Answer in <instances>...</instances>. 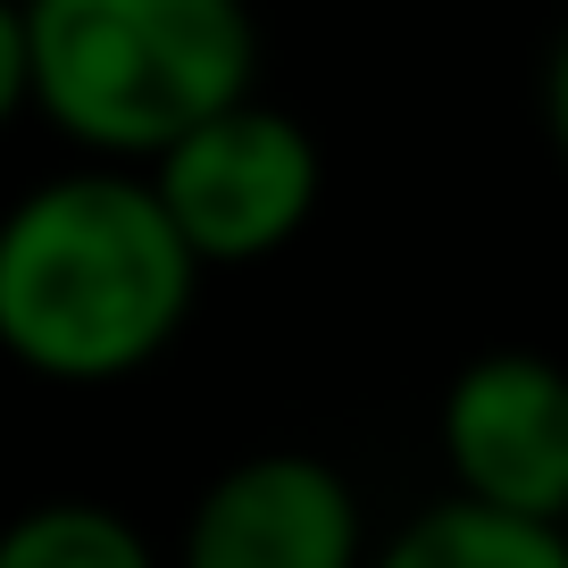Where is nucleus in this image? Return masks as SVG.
Masks as SVG:
<instances>
[{
  "mask_svg": "<svg viewBox=\"0 0 568 568\" xmlns=\"http://www.w3.org/2000/svg\"><path fill=\"white\" fill-rule=\"evenodd\" d=\"M260 34L234 0H34L26 101L101 160H168L251 101Z\"/></svg>",
  "mask_w": 568,
  "mask_h": 568,
  "instance_id": "nucleus-2",
  "label": "nucleus"
},
{
  "mask_svg": "<svg viewBox=\"0 0 568 568\" xmlns=\"http://www.w3.org/2000/svg\"><path fill=\"white\" fill-rule=\"evenodd\" d=\"M368 568H568V535L527 527V518H494L477 501H435Z\"/></svg>",
  "mask_w": 568,
  "mask_h": 568,
  "instance_id": "nucleus-6",
  "label": "nucleus"
},
{
  "mask_svg": "<svg viewBox=\"0 0 568 568\" xmlns=\"http://www.w3.org/2000/svg\"><path fill=\"white\" fill-rule=\"evenodd\" d=\"M444 468L494 518L568 527V368L535 352H485L444 393Z\"/></svg>",
  "mask_w": 568,
  "mask_h": 568,
  "instance_id": "nucleus-4",
  "label": "nucleus"
},
{
  "mask_svg": "<svg viewBox=\"0 0 568 568\" xmlns=\"http://www.w3.org/2000/svg\"><path fill=\"white\" fill-rule=\"evenodd\" d=\"M0 568H160V560L101 501H42L0 527Z\"/></svg>",
  "mask_w": 568,
  "mask_h": 568,
  "instance_id": "nucleus-7",
  "label": "nucleus"
},
{
  "mask_svg": "<svg viewBox=\"0 0 568 568\" xmlns=\"http://www.w3.org/2000/svg\"><path fill=\"white\" fill-rule=\"evenodd\" d=\"M151 201L193 251V267H243L302 234L318 210V142L284 109H226L201 134H184L168 160H151Z\"/></svg>",
  "mask_w": 568,
  "mask_h": 568,
  "instance_id": "nucleus-3",
  "label": "nucleus"
},
{
  "mask_svg": "<svg viewBox=\"0 0 568 568\" xmlns=\"http://www.w3.org/2000/svg\"><path fill=\"white\" fill-rule=\"evenodd\" d=\"M544 118H551V142H560V160H568V34L544 68Z\"/></svg>",
  "mask_w": 568,
  "mask_h": 568,
  "instance_id": "nucleus-9",
  "label": "nucleus"
},
{
  "mask_svg": "<svg viewBox=\"0 0 568 568\" xmlns=\"http://www.w3.org/2000/svg\"><path fill=\"white\" fill-rule=\"evenodd\" d=\"M184 568H359V494L318 452H251L193 501Z\"/></svg>",
  "mask_w": 568,
  "mask_h": 568,
  "instance_id": "nucleus-5",
  "label": "nucleus"
},
{
  "mask_svg": "<svg viewBox=\"0 0 568 568\" xmlns=\"http://www.w3.org/2000/svg\"><path fill=\"white\" fill-rule=\"evenodd\" d=\"M193 284L151 184L75 168L0 217V352L51 385H118L176 343Z\"/></svg>",
  "mask_w": 568,
  "mask_h": 568,
  "instance_id": "nucleus-1",
  "label": "nucleus"
},
{
  "mask_svg": "<svg viewBox=\"0 0 568 568\" xmlns=\"http://www.w3.org/2000/svg\"><path fill=\"white\" fill-rule=\"evenodd\" d=\"M560 535H568V527H560Z\"/></svg>",
  "mask_w": 568,
  "mask_h": 568,
  "instance_id": "nucleus-10",
  "label": "nucleus"
},
{
  "mask_svg": "<svg viewBox=\"0 0 568 568\" xmlns=\"http://www.w3.org/2000/svg\"><path fill=\"white\" fill-rule=\"evenodd\" d=\"M26 109V9L0 0V125Z\"/></svg>",
  "mask_w": 568,
  "mask_h": 568,
  "instance_id": "nucleus-8",
  "label": "nucleus"
}]
</instances>
